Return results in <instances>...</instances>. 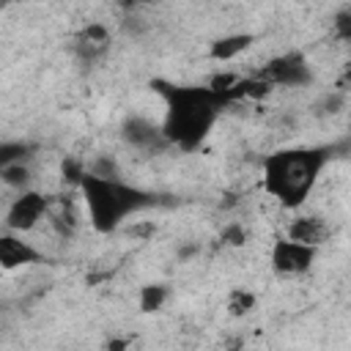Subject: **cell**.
<instances>
[{"label": "cell", "instance_id": "cell-1", "mask_svg": "<svg viewBox=\"0 0 351 351\" xmlns=\"http://www.w3.org/2000/svg\"><path fill=\"white\" fill-rule=\"evenodd\" d=\"M154 90L165 101L162 132L170 145L181 151L197 148L219 121L225 101L208 85H173V82H154Z\"/></svg>", "mask_w": 351, "mask_h": 351}, {"label": "cell", "instance_id": "cell-2", "mask_svg": "<svg viewBox=\"0 0 351 351\" xmlns=\"http://www.w3.org/2000/svg\"><path fill=\"white\" fill-rule=\"evenodd\" d=\"M329 148H313V145H293L271 151L263 165V192L274 197L282 208H299L315 189L326 162Z\"/></svg>", "mask_w": 351, "mask_h": 351}, {"label": "cell", "instance_id": "cell-3", "mask_svg": "<svg viewBox=\"0 0 351 351\" xmlns=\"http://www.w3.org/2000/svg\"><path fill=\"white\" fill-rule=\"evenodd\" d=\"M80 200L88 214V222L96 233H115L132 214L143 211L145 206L154 203V197L126 181L121 176H99V173H85L80 184Z\"/></svg>", "mask_w": 351, "mask_h": 351}, {"label": "cell", "instance_id": "cell-4", "mask_svg": "<svg viewBox=\"0 0 351 351\" xmlns=\"http://www.w3.org/2000/svg\"><path fill=\"white\" fill-rule=\"evenodd\" d=\"M52 197L38 189H19V195L5 208V230L14 233H30L38 228L41 219H47Z\"/></svg>", "mask_w": 351, "mask_h": 351}, {"label": "cell", "instance_id": "cell-5", "mask_svg": "<svg viewBox=\"0 0 351 351\" xmlns=\"http://www.w3.org/2000/svg\"><path fill=\"white\" fill-rule=\"evenodd\" d=\"M315 252L318 247H310V244H302V241H293L288 236H280L274 239L271 244V269L282 277H296V274H304L313 261H315Z\"/></svg>", "mask_w": 351, "mask_h": 351}, {"label": "cell", "instance_id": "cell-6", "mask_svg": "<svg viewBox=\"0 0 351 351\" xmlns=\"http://www.w3.org/2000/svg\"><path fill=\"white\" fill-rule=\"evenodd\" d=\"M263 80H269L274 88H299L304 82H310V66L307 58L302 52H282L277 58H271L261 71Z\"/></svg>", "mask_w": 351, "mask_h": 351}, {"label": "cell", "instance_id": "cell-7", "mask_svg": "<svg viewBox=\"0 0 351 351\" xmlns=\"http://www.w3.org/2000/svg\"><path fill=\"white\" fill-rule=\"evenodd\" d=\"M22 236L25 233H14V230H5L0 236V266L5 271H16V269L30 266V263H38L44 258V252L38 247H33Z\"/></svg>", "mask_w": 351, "mask_h": 351}, {"label": "cell", "instance_id": "cell-8", "mask_svg": "<svg viewBox=\"0 0 351 351\" xmlns=\"http://www.w3.org/2000/svg\"><path fill=\"white\" fill-rule=\"evenodd\" d=\"M123 140H126L132 148H140V151H151V148L170 145V143L165 140L162 123H154V121L140 118V115H132V118L123 123Z\"/></svg>", "mask_w": 351, "mask_h": 351}, {"label": "cell", "instance_id": "cell-9", "mask_svg": "<svg viewBox=\"0 0 351 351\" xmlns=\"http://www.w3.org/2000/svg\"><path fill=\"white\" fill-rule=\"evenodd\" d=\"M285 236L293 241L310 244V247H321L329 236V225L315 214H299L285 225Z\"/></svg>", "mask_w": 351, "mask_h": 351}, {"label": "cell", "instance_id": "cell-10", "mask_svg": "<svg viewBox=\"0 0 351 351\" xmlns=\"http://www.w3.org/2000/svg\"><path fill=\"white\" fill-rule=\"evenodd\" d=\"M255 36L252 33H228V36H219L208 44V58L214 63H228V60H236L239 55H244L250 47H252Z\"/></svg>", "mask_w": 351, "mask_h": 351}, {"label": "cell", "instance_id": "cell-11", "mask_svg": "<svg viewBox=\"0 0 351 351\" xmlns=\"http://www.w3.org/2000/svg\"><path fill=\"white\" fill-rule=\"evenodd\" d=\"M0 178H3V184H5L8 189H30L33 170H30L27 159H25V162H5V165L0 167Z\"/></svg>", "mask_w": 351, "mask_h": 351}, {"label": "cell", "instance_id": "cell-12", "mask_svg": "<svg viewBox=\"0 0 351 351\" xmlns=\"http://www.w3.org/2000/svg\"><path fill=\"white\" fill-rule=\"evenodd\" d=\"M255 304H258V296H255L252 291H247V288H233V291L228 293V299H225V310H228L230 318H244V315H250V313L255 310Z\"/></svg>", "mask_w": 351, "mask_h": 351}, {"label": "cell", "instance_id": "cell-13", "mask_svg": "<svg viewBox=\"0 0 351 351\" xmlns=\"http://www.w3.org/2000/svg\"><path fill=\"white\" fill-rule=\"evenodd\" d=\"M167 296H170V288H167V285H162V282H148V285L140 288L137 304H140L143 313H156V310L165 307Z\"/></svg>", "mask_w": 351, "mask_h": 351}, {"label": "cell", "instance_id": "cell-14", "mask_svg": "<svg viewBox=\"0 0 351 351\" xmlns=\"http://www.w3.org/2000/svg\"><path fill=\"white\" fill-rule=\"evenodd\" d=\"M30 151H33V145H27V143H3L0 162L3 165L5 162H25V159H30Z\"/></svg>", "mask_w": 351, "mask_h": 351}, {"label": "cell", "instance_id": "cell-15", "mask_svg": "<svg viewBox=\"0 0 351 351\" xmlns=\"http://www.w3.org/2000/svg\"><path fill=\"white\" fill-rule=\"evenodd\" d=\"M247 241V228L241 225V222H233V225H228L225 230H222V244H228V247H241Z\"/></svg>", "mask_w": 351, "mask_h": 351}, {"label": "cell", "instance_id": "cell-16", "mask_svg": "<svg viewBox=\"0 0 351 351\" xmlns=\"http://www.w3.org/2000/svg\"><path fill=\"white\" fill-rule=\"evenodd\" d=\"M335 36L346 44H351V11H340L335 16Z\"/></svg>", "mask_w": 351, "mask_h": 351}, {"label": "cell", "instance_id": "cell-17", "mask_svg": "<svg viewBox=\"0 0 351 351\" xmlns=\"http://www.w3.org/2000/svg\"><path fill=\"white\" fill-rule=\"evenodd\" d=\"M335 88H337V90H348V88H351V58H348L346 66L340 69V74H337V80H335Z\"/></svg>", "mask_w": 351, "mask_h": 351}]
</instances>
